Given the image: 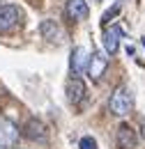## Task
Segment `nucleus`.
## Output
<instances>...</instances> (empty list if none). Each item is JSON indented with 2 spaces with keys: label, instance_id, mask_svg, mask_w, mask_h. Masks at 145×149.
I'll return each mask as SVG.
<instances>
[{
  "label": "nucleus",
  "instance_id": "obj_3",
  "mask_svg": "<svg viewBox=\"0 0 145 149\" xmlns=\"http://www.w3.org/2000/svg\"><path fill=\"white\" fill-rule=\"evenodd\" d=\"M18 142V126L9 117H0V147H14Z\"/></svg>",
  "mask_w": 145,
  "mask_h": 149
},
{
  "label": "nucleus",
  "instance_id": "obj_13",
  "mask_svg": "<svg viewBox=\"0 0 145 149\" xmlns=\"http://www.w3.org/2000/svg\"><path fill=\"white\" fill-rule=\"evenodd\" d=\"M118 14H120V5H118V2H115V7H113V9H108V12H106V14H104V19H101V23H104V25H106V23H108V21L113 19V16H118Z\"/></svg>",
  "mask_w": 145,
  "mask_h": 149
},
{
  "label": "nucleus",
  "instance_id": "obj_14",
  "mask_svg": "<svg viewBox=\"0 0 145 149\" xmlns=\"http://www.w3.org/2000/svg\"><path fill=\"white\" fill-rule=\"evenodd\" d=\"M115 2H118V5H122V0H115Z\"/></svg>",
  "mask_w": 145,
  "mask_h": 149
},
{
  "label": "nucleus",
  "instance_id": "obj_15",
  "mask_svg": "<svg viewBox=\"0 0 145 149\" xmlns=\"http://www.w3.org/2000/svg\"><path fill=\"white\" fill-rule=\"evenodd\" d=\"M141 41H143V46H145V37H143V39H141Z\"/></svg>",
  "mask_w": 145,
  "mask_h": 149
},
{
  "label": "nucleus",
  "instance_id": "obj_7",
  "mask_svg": "<svg viewBox=\"0 0 145 149\" xmlns=\"http://www.w3.org/2000/svg\"><path fill=\"white\" fill-rule=\"evenodd\" d=\"M21 19V9L16 5H0V30L14 28Z\"/></svg>",
  "mask_w": 145,
  "mask_h": 149
},
{
  "label": "nucleus",
  "instance_id": "obj_11",
  "mask_svg": "<svg viewBox=\"0 0 145 149\" xmlns=\"http://www.w3.org/2000/svg\"><path fill=\"white\" fill-rule=\"evenodd\" d=\"M67 14L74 21H85L90 16V7L85 0H67Z\"/></svg>",
  "mask_w": 145,
  "mask_h": 149
},
{
  "label": "nucleus",
  "instance_id": "obj_4",
  "mask_svg": "<svg viewBox=\"0 0 145 149\" xmlns=\"http://www.w3.org/2000/svg\"><path fill=\"white\" fill-rule=\"evenodd\" d=\"M115 145L118 149H134L138 145V135H136V131L131 129L129 124H120L118 126V133H115Z\"/></svg>",
  "mask_w": 145,
  "mask_h": 149
},
{
  "label": "nucleus",
  "instance_id": "obj_12",
  "mask_svg": "<svg viewBox=\"0 0 145 149\" xmlns=\"http://www.w3.org/2000/svg\"><path fill=\"white\" fill-rule=\"evenodd\" d=\"M78 147H81V149H97V142H94V138H90V135H85V138H81V142H78Z\"/></svg>",
  "mask_w": 145,
  "mask_h": 149
},
{
  "label": "nucleus",
  "instance_id": "obj_2",
  "mask_svg": "<svg viewBox=\"0 0 145 149\" xmlns=\"http://www.w3.org/2000/svg\"><path fill=\"white\" fill-rule=\"evenodd\" d=\"M108 69V55H106V51L101 53V51H92L90 60H88V76H90L92 80H99L101 74Z\"/></svg>",
  "mask_w": 145,
  "mask_h": 149
},
{
  "label": "nucleus",
  "instance_id": "obj_6",
  "mask_svg": "<svg viewBox=\"0 0 145 149\" xmlns=\"http://www.w3.org/2000/svg\"><path fill=\"white\" fill-rule=\"evenodd\" d=\"M125 37V30L120 28V25H111L106 28V32H104V51H106V55H113L115 51H118V46H120V39Z\"/></svg>",
  "mask_w": 145,
  "mask_h": 149
},
{
  "label": "nucleus",
  "instance_id": "obj_5",
  "mask_svg": "<svg viewBox=\"0 0 145 149\" xmlns=\"http://www.w3.org/2000/svg\"><path fill=\"white\" fill-rule=\"evenodd\" d=\"M25 138L30 140V142H49V129H46V124L44 122H39V119H30L28 124H25Z\"/></svg>",
  "mask_w": 145,
  "mask_h": 149
},
{
  "label": "nucleus",
  "instance_id": "obj_9",
  "mask_svg": "<svg viewBox=\"0 0 145 149\" xmlns=\"http://www.w3.org/2000/svg\"><path fill=\"white\" fill-rule=\"evenodd\" d=\"M88 60H90V55H88V51L83 48V46H76L72 51V60H69V69H72L74 76L83 74L85 69H88Z\"/></svg>",
  "mask_w": 145,
  "mask_h": 149
},
{
  "label": "nucleus",
  "instance_id": "obj_10",
  "mask_svg": "<svg viewBox=\"0 0 145 149\" xmlns=\"http://www.w3.org/2000/svg\"><path fill=\"white\" fill-rule=\"evenodd\" d=\"M83 96H85V83H83L78 76H72V78L67 80V99H69V103L78 106V103L83 101Z\"/></svg>",
  "mask_w": 145,
  "mask_h": 149
},
{
  "label": "nucleus",
  "instance_id": "obj_1",
  "mask_svg": "<svg viewBox=\"0 0 145 149\" xmlns=\"http://www.w3.org/2000/svg\"><path fill=\"white\" fill-rule=\"evenodd\" d=\"M131 108H134V96H131V92H129L127 87H118L115 92L111 94L108 110L113 112V115L122 117V115H127Z\"/></svg>",
  "mask_w": 145,
  "mask_h": 149
},
{
  "label": "nucleus",
  "instance_id": "obj_8",
  "mask_svg": "<svg viewBox=\"0 0 145 149\" xmlns=\"http://www.w3.org/2000/svg\"><path fill=\"white\" fill-rule=\"evenodd\" d=\"M39 35L46 39V41H51V44H62V30L51 19H44L39 23Z\"/></svg>",
  "mask_w": 145,
  "mask_h": 149
}]
</instances>
